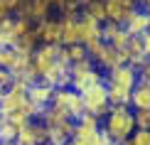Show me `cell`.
<instances>
[{
    "label": "cell",
    "instance_id": "cell-1",
    "mask_svg": "<svg viewBox=\"0 0 150 145\" xmlns=\"http://www.w3.org/2000/svg\"><path fill=\"white\" fill-rule=\"evenodd\" d=\"M138 84V69L130 64H121L106 74V89H108L111 106H130V96Z\"/></svg>",
    "mask_w": 150,
    "mask_h": 145
},
{
    "label": "cell",
    "instance_id": "cell-2",
    "mask_svg": "<svg viewBox=\"0 0 150 145\" xmlns=\"http://www.w3.org/2000/svg\"><path fill=\"white\" fill-rule=\"evenodd\" d=\"M101 128L113 143L126 145L133 135V130L138 128L135 125V111L130 106H111L108 113L101 118Z\"/></svg>",
    "mask_w": 150,
    "mask_h": 145
},
{
    "label": "cell",
    "instance_id": "cell-3",
    "mask_svg": "<svg viewBox=\"0 0 150 145\" xmlns=\"http://www.w3.org/2000/svg\"><path fill=\"white\" fill-rule=\"evenodd\" d=\"M59 45H40L32 52V62H30V71L25 74L22 79H27L30 84L37 79H45L47 76V71L52 69L54 64H57V59H59Z\"/></svg>",
    "mask_w": 150,
    "mask_h": 145
},
{
    "label": "cell",
    "instance_id": "cell-4",
    "mask_svg": "<svg viewBox=\"0 0 150 145\" xmlns=\"http://www.w3.org/2000/svg\"><path fill=\"white\" fill-rule=\"evenodd\" d=\"M103 81H106V74L91 59L71 64V89H76L79 93H84L86 89H91L96 84H103Z\"/></svg>",
    "mask_w": 150,
    "mask_h": 145
},
{
    "label": "cell",
    "instance_id": "cell-5",
    "mask_svg": "<svg viewBox=\"0 0 150 145\" xmlns=\"http://www.w3.org/2000/svg\"><path fill=\"white\" fill-rule=\"evenodd\" d=\"M89 57H91V62H93L98 69H101L103 74H108L111 69L126 64V57H123L121 49L111 47L108 42H103V40H101V42H96L93 47H89Z\"/></svg>",
    "mask_w": 150,
    "mask_h": 145
},
{
    "label": "cell",
    "instance_id": "cell-6",
    "mask_svg": "<svg viewBox=\"0 0 150 145\" xmlns=\"http://www.w3.org/2000/svg\"><path fill=\"white\" fill-rule=\"evenodd\" d=\"M52 106L62 108L69 118H74V121H76V118H81V116L86 113L81 93H79L76 89H71V86H64V89H57V91H54V101H52Z\"/></svg>",
    "mask_w": 150,
    "mask_h": 145
},
{
    "label": "cell",
    "instance_id": "cell-7",
    "mask_svg": "<svg viewBox=\"0 0 150 145\" xmlns=\"http://www.w3.org/2000/svg\"><path fill=\"white\" fill-rule=\"evenodd\" d=\"M81 98H84V108H86V113H91V116L103 118L106 113H108V108H111V98H108L106 81H103V84L91 86V89H86L84 93H81Z\"/></svg>",
    "mask_w": 150,
    "mask_h": 145
},
{
    "label": "cell",
    "instance_id": "cell-8",
    "mask_svg": "<svg viewBox=\"0 0 150 145\" xmlns=\"http://www.w3.org/2000/svg\"><path fill=\"white\" fill-rule=\"evenodd\" d=\"M17 145H42L47 143V125L35 118V121H27L25 125H20L17 130Z\"/></svg>",
    "mask_w": 150,
    "mask_h": 145
},
{
    "label": "cell",
    "instance_id": "cell-9",
    "mask_svg": "<svg viewBox=\"0 0 150 145\" xmlns=\"http://www.w3.org/2000/svg\"><path fill=\"white\" fill-rule=\"evenodd\" d=\"M138 10L135 0H106V22L126 25V20Z\"/></svg>",
    "mask_w": 150,
    "mask_h": 145
},
{
    "label": "cell",
    "instance_id": "cell-10",
    "mask_svg": "<svg viewBox=\"0 0 150 145\" xmlns=\"http://www.w3.org/2000/svg\"><path fill=\"white\" fill-rule=\"evenodd\" d=\"M37 37L40 45H59L62 47V17H47V20L37 22Z\"/></svg>",
    "mask_w": 150,
    "mask_h": 145
},
{
    "label": "cell",
    "instance_id": "cell-11",
    "mask_svg": "<svg viewBox=\"0 0 150 145\" xmlns=\"http://www.w3.org/2000/svg\"><path fill=\"white\" fill-rule=\"evenodd\" d=\"M54 86L52 84H47V81H42V79H37V81H32L30 84V89H27V96H30V101L37 106L40 111H45L47 106H52V101H54Z\"/></svg>",
    "mask_w": 150,
    "mask_h": 145
},
{
    "label": "cell",
    "instance_id": "cell-12",
    "mask_svg": "<svg viewBox=\"0 0 150 145\" xmlns=\"http://www.w3.org/2000/svg\"><path fill=\"white\" fill-rule=\"evenodd\" d=\"M101 37H103V42H108L116 49H126L128 42H130V35H128L126 25H118V22H103Z\"/></svg>",
    "mask_w": 150,
    "mask_h": 145
},
{
    "label": "cell",
    "instance_id": "cell-13",
    "mask_svg": "<svg viewBox=\"0 0 150 145\" xmlns=\"http://www.w3.org/2000/svg\"><path fill=\"white\" fill-rule=\"evenodd\" d=\"M101 27H103V22L93 20V17H89V15H81V17H79L81 45H86V49L93 47L96 42H101V40H103V37H101Z\"/></svg>",
    "mask_w": 150,
    "mask_h": 145
},
{
    "label": "cell",
    "instance_id": "cell-14",
    "mask_svg": "<svg viewBox=\"0 0 150 145\" xmlns=\"http://www.w3.org/2000/svg\"><path fill=\"white\" fill-rule=\"evenodd\" d=\"M130 108L133 111H150V81L138 76V84L130 96Z\"/></svg>",
    "mask_w": 150,
    "mask_h": 145
},
{
    "label": "cell",
    "instance_id": "cell-15",
    "mask_svg": "<svg viewBox=\"0 0 150 145\" xmlns=\"http://www.w3.org/2000/svg\"><path fill=\"white\" fill-rule=\"evenodd\" d=\"M79 17H81V15H79ZM79 17H62V47L79 45V42H81Z\"/></svg>",
    "mask_w": 150,
    "mask_h": 145
},
{
    "label": "cell",
    "instance_id": "cell-16",
    "mask_svg": "<svg viewBox=\"0 0 150 145\" xmlns=\"http://www.w3.org/2000/svg\"><path fill=\"white\" fill-rule=\"evenodd\" d=\"M17 42V20L15 15L0 20V47H15Z\"/></svg>",
    "mask_w": 150,
    "mask_h": 145
},
{
    "label": "cell",
    "instance_id": "cell-17",
    "mask_svg": "<svg viewBox=\"0 0 150 145\" xmlns=\"http://www.w3.org/2000/svg\"><path fill=\"white\" fill-rule=\"evenodd\" d=\"M126 30H128L130 37H138V35H143V32H148V12L138 8V10H135L133 15L126 20Z\"/></svg>",
    "mask_w": 150,
    "mask_h": 145
},
{
    "label": "cell",
    "instance_id": "cell-18",
    "mask_svg": "<svg viewBox=\"0 0 150 145\" xmlns=\"http://www.w3.org/2000/svg\"><path fill=\"white\" fill-rule=\"evenodd\" d=\"M37 47H40V37H37V25H35L32 30H27V32L17 35L15 49H20V52H27V54H32Z\"/></svg>",
    "mask_w": 150,
    "mask_h": 145
},
{
    "label": "cell",
    "instance_id": "cell-19",
    "mask_svg": "<svg viewBox=\"0 0 150 145\" xmlns=\"http://www.w3.org/2000/svg\"><path fill=\"white\" fill-rule=\"evenodd\" d=\"M62 54L67 57V62L69 64H79V62H86L91 59L89 57V49H86V45H69V47H62Z\"/></svg>",
    "mask_w": 150,
    "mask_h": 145
},
{
    "label": "cell",
    "instance_id": "cell-20",
    "mask_svg": "<svg viewBox=\"0 0 150 145\" xmlns=\"http://www.w3.org/2000/svg\"><path fill=\"white\" fill-rule=\"evenodd\" d=\"M81 15H89L98 22H106V0H89L84 5V12Z\"/></svg>",
    "mask_w": 150,
    "mask_h": 145
},
{
    "label": "cell",
    "instance_id": "cell-21",
    "mask_svg": "<svg viewBox=\"0 0 150 145\" xmlns=\"http://www.w3.org/2000/svg\"><path fill=\"white\" fill-rule=\"evenodd\" d=\"M17 130H20V125H15L10 118L0 116V143H12V140H17Z\"/></svg>",
    "mask_w": 150,
    "mask_h": 145
},
{
    "label": "cell",
    "instance_id": "cell-22",
    "mask_svg": "<svg viewBox=\"0 0 150 145\" xmlns=\"http://www.w3.org/2000/svg\"><path fill=\"white\" fill-rule=\"evenodd\" d=\"M15 57H17V49L15 47H0V69H12L15 64Z\"/></svg>",
    "mask_w": 150,
    "mask_h": 145
},
{
    "label": "cell",
    "instance_id": "cell-23",
    "mask_svg": "<svg viewBox=\"0 0 150 145\" xmlns=\"http://www.w3.org/2000/svg\"><path fill=\"white\" fill-rule=\"evenodd\" d=\"M126 145H150V128H135Z\"/></svg>",
    "mask_w": 150,
    "mask_h": 145
},
{
    "label": "cell",
    "instance_id": "cell-24",
    "mask_svg": "<svg viewBox=\"0 0 150 145\" xmlns=\"http://www.w3.org/2000/svg\"><path fill=\"white\" fill-rule=\"evenodd\" d=\"M135 125L138 128H150V111H135Z\"/></svg>",
    "mask_w": 150,
    "mask_h": 145
},
{
    "label": "cell",
    "instance_id": "cell-25",
    "mask_svg": "<svg viewBox=\"0 0 150 145\" xmlns=\"http://www.w3.org/2000/svg\"><path fill=\"white\" fill-rule=\"evenodd\" d=\"M138 40H140L143 49H145V54L150 57V32H143V35H138Z\"/></svg>",
    "mask_w": 150,
    "mask_h": 145
},
{
    "label": "cell",
    "instance_id": "cell-26",
    "mask_svg": "<svg viewBox=\"0 0 150 145\" xmlns=\"http://www.w3.org/2000/svg\"><path fill=\"white\" fill-rule=\"evenodd\" d=\"M10 15H15V12L10 10L8 3H3V0H0V20H3V17H10Z\"/></svg>",
    "mask_w": 150,
    "mask_h": 145
},
{
    "label": "cell",
    "instance_id": "cell-27",
    "mask_svg": "<svg viewBox=\"0 0 150 145\" xmlns=\"http://www.w3.org/2000/svg\"><path fill=\"white\" fill-rule=\"evenodd\" d=\"M3 3H8V5H10V10H12V12H17V8H20L22 0H3Z\"/></svg>",
    "mask_w": 150,
    "mask_h": 145
},
{
    "label": "cell",
    "instance_id": "cell-28",
    "mask_svg": "<svg viewBox=\"0 0 150 145\" xmlns=\"http://www.w3.org/2000/svg\"><path fill=\"white\" fill-rule=\"evenodd\" d=\"M138 8L145 10V12H150V0H138Z\"/></svg>",
    "mask_w": 150,
    "mask_h": 145
},
{
    "label": "cell",
    "instance_id": "cell-29",
    "mask_svg": "<svg viewBox=\"0 0 150 145\" xmlns=\"http://www.w3.org/2000/svg\"><path fill=\"white\" fill-rule=\"evenodd\" d=\"M148 32H150V12H148Z\"/></svg>",
    "mask_w": 150,
    "mask_h": 145
},
{
    "label": "cell",
    "instance_id": "cell-30",
    "mask_svg": "<svg viewBox=\"0 0 150 145\" xmlns=\"http://www.w3.org/2000/svg\"><path fill=\"white\" fill-rule=\"evenodd\" d=\"M0 145H17V143H15V140H12V143H0Z\"/></svg>",
    "mask_w": 150,
    "mask_h": 145
},
{
    "label": "cell",
    "instance_id": "cell-31",
    "mask_svg": "<svg viewBox=\"0 0 150 145\" xmlns=\"http://www.w3.org/2000/svg\"><path fill=\"white\" fill-rule=\"evenodd\" d=\"M106 145H118V143H113V140H108V143H106Z\"/></svg>",
    "mask_w": 150,
    "mask_h": 145
},
{
    "label": "cell",
    "instance_id": "cell-32",
    "mask_svg": "<svg viewBox=\"0 0 150 145\" xmlns=\"http://www.w3.org/2000/svg\"><path fill=\"white\" fill-rule=\"evenodd\" d=\"M79 3H81V5H86V3H89V0H79Z\"/></svg>",
    "mask_w": 150,
    "mask_h": 145
},
{
    "label": "cell",
    "instance_id": "cell-33",
    "mask_svg": "<svg viewBox=\"0 0 150 145\" xmlns=\"http://www.w3.org/2000/svg\"><path fill=\"white\" fill-rule=\"evenodd\" d=\"M42 145H47V143H42Z\"/></svg>",
    "mask_w": 150,
    "mask_h": 145
}]
</instances>
